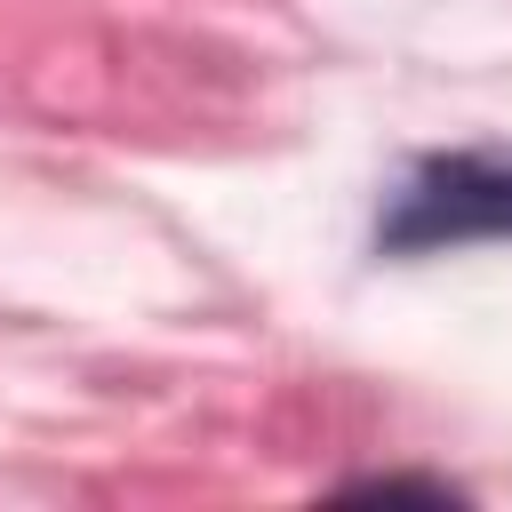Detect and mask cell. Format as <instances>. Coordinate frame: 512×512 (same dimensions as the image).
<instances>
[{"instance_id": "cell-1", "label": "cell", "mask_w": 512, "mask_h": 512, "mask_svg": "<svg viewBox=\"0 0 512 512\" xmlns=\"http://www.w3.org/2000/svg\"><path fill=\"white\" fill-rule=\"evenodd\" d=\"M472 240H512V152L504 144L424 152L376 216V256H440Z\"/></svg>"}, {"instance_id": "cell-2", "label": "cell", "mask_w": 512, "mask_h": 512, "mask_svg": "<svg viewBox=\"0 0 512 512\" xmlns=\"http://www.w3.org/2000/svg\"><path fill=\"white\" fill-rule=\"evenodd\" d=\"M344 496H432V504H448L456 488L448 480H424V472H376V480H352Z\"/></svg>"}]
</instances>
